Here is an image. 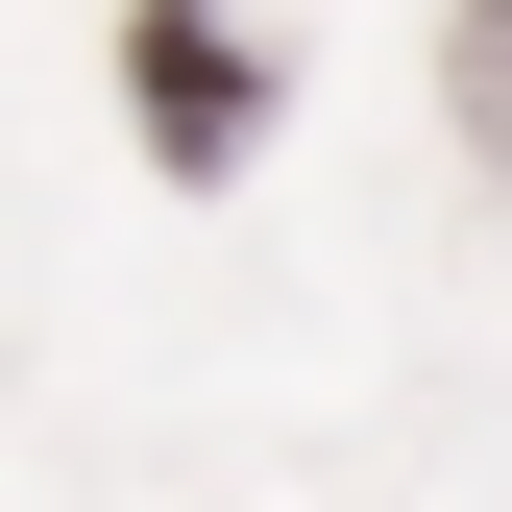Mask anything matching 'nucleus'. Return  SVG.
<instances>
[{"label":"nucleus","instance_id":"f257e3e1","mask_svg":"<svg viewBox=\"0 0 512 512\" xmlns=\"http://www.w3.org/2000/svg\"><path fill=\"white\" fill-rule=\"evenodd\" d=\"M122 122H147V171H244L269 147V74H244L220 0H122Z\"/></svg>","mask_w":512,"mask_h":512},{"label":"nucleus","instance_id":"f03ea898","mask_svg":"<svg viewBox=\"0 0 512 512\" xmlns=\"http://www.w3.org/2000/svg\"><path fill=\"white\" fill-rule=\"evenodd\" d=\"M464 147H512V0H464Z\"/></svg>","mask_w":512,"mask_h":512}]
</instances>
